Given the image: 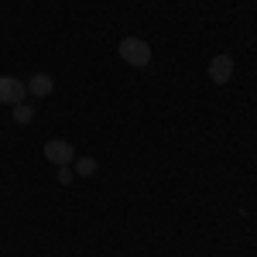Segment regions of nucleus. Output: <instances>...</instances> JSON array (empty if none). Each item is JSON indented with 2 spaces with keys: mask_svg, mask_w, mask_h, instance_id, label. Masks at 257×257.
I'll return each mask as SVG.
<instances>
[{
  "mask_svg": "<svg viewBox=\"0 0 257 257\" xmlns=\"http://www.w3.org/2000/svg\"><path fill=\"white\" fill-rule=\"evenodd\" d=\"M117 52H120V59L127 62V65H138V69H144L148 62H151V45L144 38H123L117 45Z\"/></svg>",
  "mask_w": 257,
  "mask_h": 257,
  "instance_id": "obj_1",
  "label": "nucleus"
},
{
  "mask_svg": "<svg viewBox=\"0 0 257 257\" xmlns=\"http://www.w3.org/2000/svg\"><path fill=\"white\" fill-rule=\"evenodd\" d=\"M45 158L52 161L55 168H69V165L76 161V148H72L69 141H48V144H45Z\"/></svg>",
  "mask_w": 257,
  "mask_h": 257,
  "instance_id": "obj_2",
  "label": "nucleus"
},
{
  "mask_svg": "<svg viewBox=\"0 0 257 257\" xmlns=\"http://www.w3.org/2000/svg\"><path fill=\"white\" fill-rule=\"evenodd\" d=\"M24 96H28V86H24L21 79H14V76H0V103L18 106V103H24Z\"/></svg>",
  "mask_w": 257,
  "mask_h": 257,
  "instance_id": "obj_3",
  "label": "nucleus"
},
{
  "mask_svg": "<svg viewBox=\"0 0 257 257\" xmlns=\"http://www.w3.org/2000/svg\"><path fill=\"white\" fill-rule=\"evenodd\" d=\"M209 79L216 82V86L230 82L233 79V59H230V55H216V59L209 62Z\"/></svg>",
  "mask_w": 257,
  "mask_h": 257,
  "instance_id": "obj_4",
  "label": "nucleus"
},
{
  "mask_svg": "<svg viewBox=\"0 0 257 257\" xmlns=\"http://www.w3.org/2000/svg\"><path fill=\"white\" fill-rule=\"evenodd\" d=\"M52 89H55V79H52L48 72H35V76L28 79V93H31V96H48Z\"/></svg>",
  "mask_w": 257,
  "mask_h": 257,
  "instance_id": "obj_5",
  "label": "nucleus"
},
{
  "mask_svg": "<svg viewBox=\"0 0 257 257\" xmlns=\"http://www.w3.org/2000/svg\"><path fill=\"white\" fill-rule=\"evenodd\" d=\"M99 161L96 158H76V175H96Z\"/></svg>",
  "mask_w": 257,
  "mask_h": 257,
  "instance_id": "obj_6",
  "label": "nucleus"
},
{
  "mask_svg": "<svg viewBox=\"0 0 257 257\" xmlns=\"http://www.w3.org/2000/svg\"><path fill=\"white\" fill-rule=\"evenodd\" d=\"M31 120H35V110L28 103H18L14 106V123H31Z\"/></svg>",
  "mask_w": 257,
  "mask_h": 257,
  "instance_id": "obj_7",
  "label": "nucleus"
},
{
  "mask_svg": "<svg viewBox=\"0 0 257 257\" xmlns=\"http://www.w3.org/2000/svg\"><path fill=\"white\" fill-rule=\"evenodd\" d=\"M72 182V172L69 168H59V185H69Z\"/></svg>",
  "mask_w": 257,
  "mask_h": 257,
  "instance_id": "obj_8",
  "label": "nucleus"
}]
</instances>
